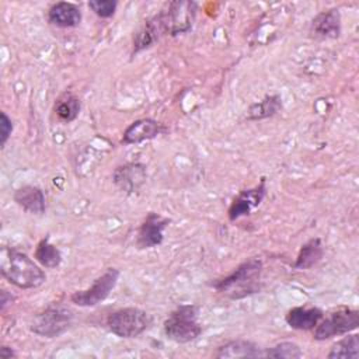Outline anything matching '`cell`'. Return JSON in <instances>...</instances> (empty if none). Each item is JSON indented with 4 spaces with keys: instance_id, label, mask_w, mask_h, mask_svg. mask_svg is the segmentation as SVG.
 Returning <instances> with one entry per match:
<instances>
[{
    "instance_id": "obj_1",
    "label": "cell",
    "mask_w": 359,
    "mask_h": 359,
    "mask_svg": "<svg viewBox=\"0 0 359 359\" xmlns=\"http://www.w3.org/2000/svg\"><path fill=\"white\" fill-rule=\"evenodd\" d=\"M0 272L4 279L20 289H35L46 280L41 266L25 252L13 247L1 248Z\"/></svg>"
},
{
    "instance_id": "obj_2",
    "label": "cell",
    "mask_w": 359,
    "mask_h": 359,
    "mask_svg": "<svg viewBox=\"0 0 359 359\" xmlns=\"http://www.w3.org/2000/svg\"><path fill=\"white\" fill-rule=\"evenodd\" d=\"M198 307L194 304L178 306L164 321V334L177 344H188L202 332V325L196 320Z\"/></svg>"
},
{
    "instance_id": "obj_3",
    "label": "cell",
    "mask_w": 359,
    "mask_h": 359,
    "mask_svg": "<svg viewBox=\"0 0 359 359\" xmlns=\"http://www.w3.org/2000/svg\"><path fill=\"white\" fill-rule=\"evenodd\" d=\"M153 323V317L137 307H123L111 313L107 318L108 330L119 338H136Z\"/></svg>"
},
{
    "instance_id": "obj_4",
    "label": "cell",
    "mask_w": 359,
    "mask_h": 359,
    "mask_svg": "<svg viewBox=\"0 0 359 359\" xmlns=\"http://www.w3.org/2000/svg\"><path fill=\"white\" fill-rule=\"evenodd\" d=\"M73 323V313L62 306H50L36 313L29 321V330L45 338H56L66 332Z\"/></svg>"
},
{
    "instance_id": "obj_5",
    "label": "cell",
    "mask_w": 359,
    "mask_h": 359,
    "mask_svg": "<svg viewBox=\"0 0 359 359\" xmlns=\"http://www.w3.org/2000/svg\"><path fill=\"white\" fill-rule=\"evenodd\" d=\"M359 327V311L353 309H339L331 313L328 317L321 318L314 327L313 338L317 341H325L332 337L345 335Z\"/></svg>"
},
{
    "instance_id": "obj_6",
    "label": "cell",
    "mask_w": 359,
    "mask_h": 359,
    "mask_svg": "<svg viewBox=\"0 0 359 359\" xmlns=\"http://www.w3.org/2000/svg\"><path fill=\"white\" fill-rule=\"evenodd\" d=\"M196 7L194 1H171L165 10L158 13L164 32L172 36L188 32L192 28Z\"/></svg>"
},
{
    "instance_id": "obj_7",
    "label": "cell",
    "mask_w": 359,
    "mask_h": 359,
    "mask_svg": "<svg viewBox=\"0 0 359 359\" xmlns=\"http://www.w3.org/2000/svg\"><path fill=\"white\" fill-rule=\"evenodd\" d=\"M119 279V271L116 268H108L101 276H98L93 285L84 290H77L70 296L72 303L80 307H93L104 302L111 290L115 287Z\"/></svg>"
},
{
    "instance_id": "obj_8",
    "label": "cell",
    "mask_w": 359,
    "mask_h": 359,
    "mask_svg": "<svg viewBox=\"0 0 359 359\" xmlns=\"http://www.w3.org/2000/svg\"><path fill=\"white\" fill-rule=\"evenodd\" d=\"M261 269H262V262L258 258H251V259L240 264L226 278L212 283V286L217 292H226V290H230L233 287H241L244 290V294H245L247 293L245 287H247L248 293H252L258 289L257 286H254V282L259 276Z\"/></svg>"
},
{
    "instance_id": "obj_9",
    "label": "cell",
    "mask_w": 359,
    "mask_h": 359,
    "mask_svg": "<svg viewBox=\"0 0 359 359\" xmlns=\"http://www.w3.org/2000/svg\"><path fill=\"white\" fill-rule=\"evenodd\" d=\"M265 194H266V188H265V180L262 178L261 182L254 187V188H250V189H244L241 191L231 202L230 208H229V219L231 222L243 217V216H247L251 213L252 209H255L261 202L262 199L265 198Z\"/></svg>"
},
{
    "instance_id": "obj_10",
    "label": "cell",
    "mask_w": 359,
    "mask_h": 359,
    "mask_svg": "<svg viewBox=\"0 0 359 359\" xmlns=\"http://www.w3.org/2000/svg\"><path fill=\"white\" fill-rule=\"evenodd\" d=\"M168 223H170L168 219L163 217L158 213L150 212L137 230L136 245L139 248H151V247L160 245L164 238L163 231Z\"/></svg>"
},
{
    "instance_id": "obj_11",
    "label": "cell",
    "mask_w": 359,
    "mask_h": 359,
    "mask_svg": "<svg viewBox=\"0 0 359 359\" xmlns=\"http://www.w3.org/2000/svg\"><path fill=\"white\" fill-rule=\"evenodd\" d=\"M341 34V14L338 8H330L317 14L310 24V35L316 39H334Z\"/></svg>"
},
{
    "instance_id": "obj_12",
    "label": "cell",
    "mask_w": 359,
    "mask_h": 359,
    "mask_svg": "<svg viewBox=\"0 0 359 359\" xmlns=\"http://www.w3.org/2000/svg\"><path fill=\"white\" fill-rule=\"evenodd\" d=\"M165 128L151 118H142L133 121L123 132L122 143L123 144H136L144 140L154 139L163 133Z\"/></svg>"
},
{
    "instance_id": "obj_13",
    "label": "cell",
    "mask_w": 359,
    "mask_h": 359,
    "mask_svg": "<svg viewBox=\"0 0 359 359\" xmlns=\"http://www.w3.org/2000/svg\"><path fill=\"white\" fill-rule=\"evenodd\" d=\"M146 180V168L140 163H128L114 171V182L125 192L132 194Z\"/></svg>"
},
{
    "instance_id": "obj_14",
    "label": "cell",
    "mask_w": 359,
    "mask_h": 359,
    "mask_svg": "<svg viewBox=\"0 0 359 359\" xmlns=\"http://www.w3.org/2000/svg\"><path fill=\"white\" fill-rule=\"evenodd\" d=\"M324 317V313L318 307H293L290 309L286 316L285 321L290 328L307 331L314 330V327L320 323V320Z\"/></svg>"
},
{
    "instance_id": "obj_15",
    "label": "cell",
    "mask_w": 359,
    "mask_h": 359,
    "mask_svg": "<svg viewBox=\"0 0 359 359\" xmlns=\"http://www.w3.org/2000/svg\"><path fill=\"white\" fill-rule=\"evenodd\" d=\"M48 21L60 28H73L81 21V11L73 3L59 1L49 8Z\"/></svg>"
},
{
    "instance_id": "obj_16",
    "label": "cell",
    "mask_w": 359,
    "mask_h": 359,
    "mask_svg": "<svg viewBox=\"0 0 359 359\" xmlns=\"http://www.w3.org/2000/svg\"><path fill=\"white\" fill-rule=\"evenodd\" d=\"M15 203L28 213L41 215L45 212V194L39 187L24 185L13 195Z\"/></svg>"
},
{
    "instance_id": "obj_17",
    "label": "cell",
    "mask_w": 359,
    "mask_h": 359,
    "mask_svg": "<svg viewBox=\"0 0 359 359\" xmlns=\"http://www.w3.org/2000/svg\"><path fill=\"white\" fill-rule=\"evenodd\" d=\"M164 34L165 32H164V28H163V24H161V18H160L158 14H156L154 17L149 18L143 24V27L139 29V32L136 34V36L133 39L132 53L135 55V53L151 46Z\"/></svg>"
},
{
    "instance_id": "obj_18",
    "label": "cell",
    "mask_w": 359,
    "mask_h": 359,
    "mask_svg": "<svg viewBox=\"0 0 359 359\" xmlns=\"http://www.w3.org/2000/svg\"><path fill=\"white\" fill-rule=\"evenodd\" d=\"M215 356L216 358H258V356H264V351L251 341L234 339L220 345Z\"/></svg>"
},
{
    "instance_id": "obj_19",
    "label": "cell",
    "mask_w": 359,
    "mask_h": 359,
    "mask_svg": "<svg viewBox=\"0 0 359 359\" xmlns=\"http://www.w3.org/2000/svg\"><path fill=\"white\" fill-rule=\"evenodd\" d=\"M323 254H324V250L321 245V240L318 237L311 238L300 247V251L294 261V268L309 269L323 258Z\"/></svg>"
},
{
    "instance_id": "obj_20",
    "label": "cell",
    "mask_w": 359,
    "mask_h": 359,
    "mask_svg": "<svg viewBox=\"0 0 359 359\" xmlns=\"http://www.w3.org/2000/svg\"><path fill=\"white\" fill-rule=\"evenodd\" d=\"M280 108H282V100L278 94L266 95L261 101L254 102L252 105H250L247 119L248 121L264 119V118L275 115Z\"/></svg>"
},
{
    "instance_id": "obj_21",
    "label": "cell",
    "mask_w": 359,
    "mask_h": 359,
    "mask_svg": "<svg viewBox=\"0 0 359 359\" xmlns=\"http://www.w3.org/2000/svg\"><path fill=\"white\" fill-rule=\"evenodd\" d=\"M80 100L72 93H63L55 102V114L62 122H72L80 114Z\"/></svg>"
},
{
    "instance_id": "obj_22",
    "label": "cell",
    "mask_w": 359,
    "mask_h": 359,
    "mask_svg": "<svg viewBox=\"0 0 359 359\" xmlns=\"http://www.w3.org/2000/svg\"><path fill=\"white\" fill-rule=\"evenodd\" d=\"M34 258L45 268H56L62 262V252L60 250L49 243V237L42 238L34 252Z\"/></svg>"
},
{
    "instance_id": "obj_23",
    "label": "cell",
    "mask_w": 359,
    "mask_h": 359,
    "mask_svg": "<svg viewBox=\"0 0 359 359\" xmlns=\"http://www.w3.org/2000/svg\"><path fill=\"white\" fill-rule=\"evenodd\" d=\"M327 358H330V359H337V358L356 359V358H359V335L358 334L346 335L342 339H339L338 342H335L331 346Z\"/></svg>"
},
{
    "instance_id": "obj_24",
    "label": "cell",
    "mask_w": 359,
    "mask_h": 359,
    "mask_svg": "<svg viewBox=\"0 0 359 359\" xmlns=\"http://www.w3.org/2000/svg\"><path fill=\"white\" fill-rule=\"evenodd\" d=\"M303 355L300 346L294 342H289V341H283L279 342L276 345H273L269 349L264 351V356L265 358H276V359H296L300 358Z\"/></svg>"
},
{
    "instance_id": "obj_25",
    "label": "cell",
    "mask_w": 359,
    "mask_h": 359,
    "mask_svg": "<svg viewBox=\"0 0 359 359\" xmlns=\"http://www.w3.org/2000/svg\"><path fill=\"white\" fill-rule=\"evenodd\" d=\"M118 3L112 0H91L88 1V7L101 18H109L114 15Z\"/></svg>"
},
{
    "instance_id": "obj_26",
    "label": "cell",
    "mask_w": 359,
    "mask_h": 359,
    "mask_svg": "<svg viewBox=\"0 0 359 359\" xmlns=\"http://www.w3.org/2000/svg\"><path fill=\"white\" fill-rule=\"evenodd\" d=\"M11 132H13V122L6 112H1V121H0V146L1 147H4V144L7 143Z\"/></svg>"
},
{
    "instance_id": "obj_27",
    "label": "cell",
    "mask_w": 359,
    "mask_h": 359,
    "mask_svg": "<svg viewBox=\"0 0 359 359\" xmlns=\"http://www.w3.org/2000/svg\"><path fill=\"white\" fill-rule=\"evenodd\" d=\"M0 356H1V358H6V359H10V358H15L17 353H15L10 346L3 345V346L0 348Z\"/></svg>"
},
{
    "instance_id": "obj_28",
    "label": "cell",
    "mask_w": 359,
    "mask_h": 359,
    "mask_svg": "<svg viewBox=\"0 0 359 359\" xmlns=\"http://www.w3.org/2000/svg\"><path fill=\"white\" fill-rule=\"evenodd\" d=\"M1 299H0V309L1 310H4L6 309V306L8 304V303H11V300H13V297H11V294H8L7 293V290H1Z\"/></svg>"
}]
</instances>
